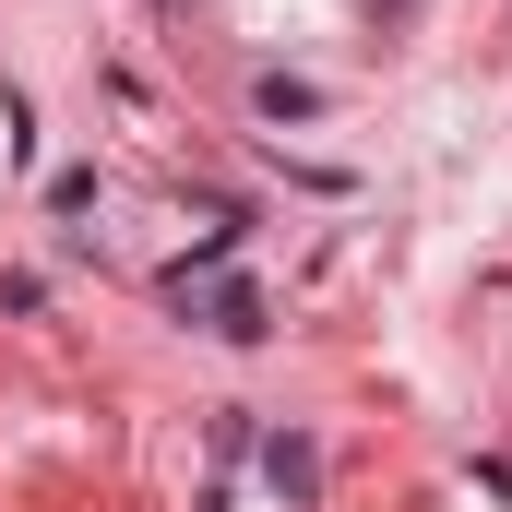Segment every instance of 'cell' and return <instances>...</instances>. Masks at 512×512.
<instances>
[{
    "mask_svg": "<svg viewBox=\"0 0 512 512\" xmlns=\"http://www.w3.org/2000/svg\"><path fill=\"white\" fill-rule=\"evenodd\" d=\"M262 489H274V501L298 512V501H310V489H322V453H310L298 429H274V441H262Z\"/></svg>",
    "mask_w": 512,
    "mask_h": 512,
    "instance_id": "cell-1",
    "label": "cell"
},
{
    "mask_svg": "<svg viewBox=\"0 0 512 512\" xmlns=\"http://www.w3.org/2000/svg\"><path fill=\"white\" fill-rule=\"evenodd\" d=\"M203 334H227V346H262V334H274V298H262V286H215V298H203Z\"/></svg>",
    "mask_w": 512,
    "mask_h": 512,
    "instance_id": "cell-2",
    "label": "cell"
},
{
    "mask_svg": "<svg viewBox=\"0 0 512 512\" xmlns=\"http://www.w3.org/2000/svg\"><path fill=\"white\" fill-rule=\"evenodd\" d=\"M251 108H262L274 131H286V120H322L334 96H322V84H298V72H262V84H251Z\"/></svg>",
    "mask_w": 512,
    "mask_h": 512,
    "instance_id": "cell-3",
    "label": "cell"
},
{
    "mask_svg": "<svg viewBox=\"0 0 512 512\" xmlns=\"http://www.w3.org/2000/svg\"><path fill=\"white\" fill-rule=\"evenodd\" d=\"M48 215H96V167H60L48 179Z\"/></svg>",
    "mask_w": 512,
    "mask_h": 512,
    "instance_id": "cell-4",
    "label": "cell"
}]
</instances>
